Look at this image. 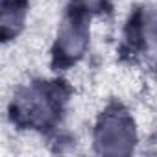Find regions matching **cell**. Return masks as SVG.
Segmentation results:
<instances>
[{"label":"cell","instance_id":"obj_1","mask_svg":"<svg viewBox=\"0 0 157 157\" xmlns=\"http://www.w3.org/2000/svg\"><path fill=\"white\" fill-rule=\"evenodd\" d=\"M100 142H105V151H111V144H115L113 151H124V144H128L131 140V129L126 122V118L122 117H109L105 120V124L100 129Z\"/></svg>","mask_w":157,"mask_h":157}]
</instances>
